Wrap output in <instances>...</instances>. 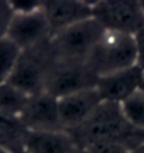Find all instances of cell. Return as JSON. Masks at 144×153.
Instances as JSON below:
<instances>
[{"label": "cell", "instance_id": "cell-1", "mask_svg": "<svg viewBox=\"0 0 144 153\" xmlns=\"http://www.w3.org/2000/svg\"><path fill=\"white\" fill-rule=\"evenodd\" d=\"M69 132L81 150L91 145L112 142L133 152L144 143V131L126 120L120 104L111 101H102L85 122Z\"/></svg>", "mask_w": 144, "mask_h": 153}, {"label": "cell", "instance_id": "cell-2", "mask_svg": "<svg viewBox=\"0 0 144 153\" xmlns=\"http://www.w3.org/2000/svg\"><path fill=\"white\" fill-rule=\"evenodd\" d=\"M85 63L99 77L133 68L137 63V48L133 35L105 31L93 48Z\"/></svg>", "mask_w": 144, "mask_h": 153}, {"label": "cell", "instance_id": "cell-3", "mask_svg": "<svg viewBox=\"0 0 144 153\" xmlns=\"http://www.w3.org/2000/svg\"><path fill=\"white\" fill-rule=\"evenodd\" d=\"M105 31L107 30L93 17L53 34L49 39L53 60L85 62Z\"/></svg>", "mask_w": 144, "mask_h": 153}, {"label": "cell", "instance_id": "cell-4", "mask_svg": "<svg viewBox=\"0 0 144 153\" xmlns=\"http://www.w3.org/2000/svg\"><path fill=\"white\" fill-rule=\"evenodd\" d=\"M97 82L98 76L85 62L53 60L48 70L43 91L59 100L81 90L95 87Z\"/></svg>", "mask_w": 144, "mask_h": 153}, {"label": "cell", "instance_id": "cell-5", "mask_svg": "<svg viewBox=\"0 0 144 153\" xmlns=\"http://www.w3.org/2000/svg\"><path fill=\"white\" fill-rule=\"evenodd\" d=\"M53 62L49 42L21 52L17 66L7 83L28 96L43 93L48 70Z\"/></svg>", "mask_w": 144, "mask_h": 153}, {"label": "cell", "instance_id": "cell-6", "mask_svg": "<svg viewBox=\"0 0 144 153\" xmlns=\"http://www.w3.org/2000/svg\"><path fill=\"white\" fill-rule=\"evenodd\" d=\"M93 17L107 31L133 35L144 28V10L140 1L102 0L94 1Z\"/></svg>", "mask_w": 144, "mask_h": 153}, {"label": "cell", "instance_id": "cell-7", "mask_svg": "<svg viewBox=\"0 0 144 153\" xmlns=\"http://www.w3.org/2000/svg\"><path fill=\"white\" fill-rule=\"evenodd\" d=\"M6 37L13 41L21 51H25L49 42L52 31L43 11L41 7H38L25 13L14 11Z\"/></svg>", "mask_w": 144, "mask_h": 153}, {"label": "cell", "instance_id": "cell-8", "mask_svg": "<svg viewBox=\"0 0 144 153\" xmlns=\"http://www.w3.org/2000/svg\"><path fill=\"white\" fill-rule=\"evenodd\" d=\"M20 118L25 128L32 132L63 129L59 118L57 98L45 91L29 97Z\"/></svg>", "mask_w": 144, "mask_h": 153}, {"label": "cell", "instance_id": "cell-9", "mask_svg": "<svg viewBox=\"0 0 144 153\" xmlns=\"http://www.w3.org/2000/svg\"><path fill=\"white\" fill-rule=\"evenodd\" d=\"M93 4L94 1L83 0H46L41 1L39 7L45 14L53 35L73 24L93 19Z\"/></svg>", "mask_w": 144, "mask_h": 153}, {"label": "cell", "instance_id": "cell-10", "mask_svg": "<svg viewBox=\"0 0 144 153\" xmlns=\"http://www.w3.org/2000/svg\"><path fill=\"white\" fill-rule=\"evenodd\" d=\"M101 102L102 98L98 93L97 87L81 90L74 94L59 98L57 105L62 128L71 131L80 126L87 121V118L95 111V108Z\"/></svg>", "mask_w": 144, "mask_h": 153}, {"label": "cell", "instance_id": "cell-11", "mask_svg": "<svg viewBox=\"0 0 144 153\" xmlns=\"http://www.w3.org/2000/svg\"><path fill=\"white\" fill-rule=\"evenodd\" d=\"M141 79H143V70L139 66H133L129 69L99 77L95 87L102 101L122 104L137 90H140Z\"/></svg>", "mask_w": 144, "mask_h": 153}, {"label": "cell", "instance_id": "cell-12", "mask_svg": "<svg viewBox=\"0 0 144 153\" xmlns=\"http://www.w3.org/2000/svg\"><path fill=\"white\" fill-rule=\"evenodd\" d=\"M24 150L28 153H79L81 149L69 131H29L25 139Z\"/></svg>", "mask_w": 144, "mask_h": 153}, {"label": "cell", "instance_id": "cell-13", "mask_svg": "<svg viewBox=\"0 0 144 153\" xmlns=\"http://www.w3.org/2000/svg\"><path fill=\"white\" fill-rule=\"evenodd\" d=\"M28 132L20 117L0 115V148L3 150L9 153L23 152Z\"/></svg>", "mask_w": 144, "mask_h": 153}, {"label": "cell", "instance_id": "cell-14", "mask_svg": "<svg viewBox=\"0 0 144 153\" xmlns=\"http://www.w3.org/2000/svg\"><path fill=\"white\" fill-rule=\"evenodd\" d=\"M31 96L10 83L0 84V115L21 117Z\"/></svg>", "mask_w": 144, "mask_h": 153}, {"label": "cell", "instance_id": "cell-15", "mask_svg": "<svg viewBox=\"0 0 144 153\" xmlns=\"http://www.w3.org/2000/svg\"><path fill=\"white\" fill-rule=\"evenodd\" d=\"M20 49L7 37L0 38V84L7 83L21 56Z\"/></svg>", "mask_w": 144, "mask_h": 153}, {"label": "cell", "instance_id": "cell-16", "mask_svg": "<svg viewBox=\"0 0 144 153\" xmlns=\"http://www.w3.org/2000/svg\"><path fill=\"white\" fill-rule=\"evenodd\" d=\"M126 120L136 128L144 131V91L137 90L133 96L120 104Z\"/></svg>", "mask_w": 144, "mask_h": 153}, {"label": "cell", "instance_id": "cell-17", "mask_svg": "<svg viewBox=\"0 0 144 153\" xmlns=\"http://www.w3.org/2000/svg\"><path fill=\"white\" fill-rule=\"evenodd\" d=\"M13 14L14 10L10 1H0V38L6 37Z\"/></svg>", "mask_w": 144, "mask_h": 153}, {"label": "cell", "instance_id": "cell-18", "mask_svg": "<svg viewBox=\"0 0 144 153\" xmlns=\"http://www.w3.org/2000/svg\"><path fill=\"white\" fill-rule=\"evenodd\" d=\"M84 153H130L119 143H97L84 149Z\"/></svg>", "mask_w": 144, "mask_h": 153}, {"label": "cell", "instance_id": "cell-19", "mask_svg": "<svg viewBox=\"0 0 144 153\" xmlns=\"http://www.w3.org/2000/svg\"><path fill=\"white\" fill-rule=\"evenodd\" d=\"M134 39L136 48H137V63H136V66H139L144 72V28L136 34Z\"/></svg>", "mask_w": 144, "mask_h": 153}, {"label": "cell", "instance_id": "cell-20", "mask_svg": "<svg viewBox=\"0 0 144 153\" xmlns=\"http://www.w3.org/2000/svg\"><path fill=\"white\" fill-rule=\"evenodd\" d=\"M130 153H144V143L141 145V146H139L137 149H134L133 152H130Z\"/></svg>", "mask_w": 144, "mask_h": 153}, {"label": "cell", "instance_id": "cell-21", "mask_svg": "<svg viewBox=\"0 0 144 153\" xmlns=\"http://www.w3.org/2000/svg\"><path fill=\"white\" fill-rule=\"evenodd\" d=\"M140 90L144 91V72H143V79H141V84H140Z\"/></svg>", "mask_w": 144, "mask_h": 153}, {"label": "cell", "instance_id": "cell-22", "mask_svg": "<svg viewBox=\"0 0 144 153\" xmlns=\"http://www.w3.org/2000/svg\"><path fill=\"white\" fill-rule=\"evenodd\" d=\"M0 153H9V152H6V150H3V149L0 148Z\"/></svg>", "mask_w": 144, "mask_h": 153}, {"label": "cell", "instance_id": "cell-23", "mask_svg": "<svg viewBox=\"0 0 144 153\" xmlns=\"http://www.w3.org/2000/svg\"><path fill=\"white\" fill-rule=\"evenodd\" d=\"M141 3V7H143V10H144V1H140Z\"/></svg>", "mask_w": 144, "mask_h": 153}, {"label": "cell", "instance_id": "cell-24", "mask_svg": "<svg viewBox=\"0 0 144 153\" xmlns=\"http://www.w3.org/2000/svg\"><path fill=\"white\" fill-rule=\"evenodd\" d=\"M20 153H28V152H25V150H23V152H20Z\"/></svg>", "mask_w": 144, "mask_h": 153}, {"label": "cell", "instance_id": "cell-25", "mask_svg": "<svg viewBox=\"0 0 144 153\" xmlns=\"http://www.w3.org/2000/svg\"><path fill=\"white\" fill-rule=\"evenodd\" d=\"M79 153H84V150H80V152Z\"/></svg>", "mask_w": 144, "mask_h": 153}]
</instances>
